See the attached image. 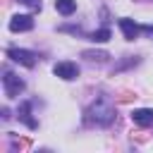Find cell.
I'll return each mask as SVG.
<instances>
[{"label":"cell","instance_id":"6da1fadb","mask_svg":"<svg viewBox=\"0 0 153 153\" xmlns=\"http://www.w3.org/2000/svg\"><path fill=\"white\" fill-rule=\"evenodd\" d=\"M88 122H93V124H98V127H108V124H112L115 122V108H112V103L108 100V98H98L91 108H88Z\"/></svg>","mask_w":153,"mask_h":153},{"label":"cell","instance_id":"277c9868","mask_svg":"<svg viewBox=\"0 0 153 153\" xmlns=\"http://www.w3.org/2000/svg\"><path fill=\"white\" fill-rule=\"evenodd\" d=\"M53 72H55V76H60V79H65V81H72V79L79 76V67H76L74 62H57V65L53 67Z\"/></svg>","mask_w":153,"mask_h":153},{"label":"cell","instance_id":"30bf717a","mask_svg":"<svg viewBox=\"0 0 153 153\" xmlns=\"http://www.w3.org/2000/svg\"><path fill=\"white\" fill-rule=\"evenodd\" d=\"M84 57H86L88 62H105L110 55H108L105 50H84Z\"/></svg>","mask_w":153,"mask_h":153},{"label":"cell","instance_id":"52a82bcc","mask_svg":"<svg viewBox=\"0 0 153 153\" xmlns=\"http://www.w3.org/2000/svg\"><path fill=\"white\" fill-rule=\"evenodd\" d=\"M131 120H134L139 127H151V124H153V110H148V108H139V110L131 112Z\"/></svg>","mask_w":153,"mask_h":153},{"label":"cell","instance_id":"7a4b0ae2","mask_svg":"<svg viewBox=\"0 0 153 153\" xmlns=\"http://www.w3.org/2000/svg\"><path fill=\"white\" fill-rule=\"evenodd\" d=\"M2 86H5V96H7V98H17V96L24 91V81H22L17 74H12V72H5Z\"/></svg>","mask_w":153,"mask_h":153},{"label":"cell","instance_id":"3957f363","mask_svg":"<svg viewBox=\"0 0 153 153\" xmlns=\"http://www.w3.org/2000/svg\"><path fill=\"white\" fill-rule=\"evenodd\" d=\"M7 57H12L14 62H19V65H24V67H33L36 60H38L36 53L24 50V48H10V50H7Z\"/></svg>","mask_w":153,"mask_h":153},{"label":"cell","instance_id":"7c38bea8","mask_svg":"<svg viewBox=\"0 0 153 153\" xmlns=\"http://www.w3.org/2000/svg\"><path fill=\"white\" fill-rule=\"evenodd\" d=\"M19 2H24V5H29L31 10H41V0H19Z\"/></svg>","mask_w":153,"mask_h":153},{"label":"cell","instance_id":"ba28073f","mask_svg":"<svg viewBox=\"0 0 153 153\" xmlns=\"http://www.w3.org/2000/svg\"><path fill=\"white\" fill-rule=\"evenodd\" d=\"M19 120H22L29 129H36V127H38V122L31 117V103H22V108H19Z\"/></svg>","mask_w":153,"mask_h":153},{"label":"cell","instance_id":"4fadbf2b","mask_svg":"<svg viewBox=\"0 0 153 153\" xmlns=\"http://www.w3.org/2000/svg\"><path fill=\"white\" fill-rule=\"evenodd\" d=\"M141 31H146L148 36H153V24H146V26H141Z\"/></svg>","mask_w":153,"mask_h":153},{"label":"cell","instance_id":"9c48e42d","mask_svg":"<svg viewBox=\"0 0 153 153\" xmlns=\"http://www.w3.org/2000/svg\"><path fill=\"white\" fill-rule=\"evenodd\" d=\"M55 10H57L60 14H65V17H69V14L76 10V2H74V0H55Z\"/></svg>","mask_w":153,"mask_h":153},{"label":"cell","instance_id":"5b68a950","mask_svg":"<svg viewBox=\"0 0 153 153\" xmlns=\"http://www.w3.org/2000/svg\"><path fill=\"white\" fill-rule=\"evenodd\" d=\"M10 29L12 31H31L33 29V19L29 14H14L10 19Z\"/></svg>","mask_w":153,"mask_h":153},{"label":"cell","instance_id":"8992f818","mask_svg":"<svg viewBox=\"0 0 153 153\" xmlns=\"http://www.w3.org/2000/svg\"><path fill=\"white\" fill-rule=\"evenodd\" d=\"M120 29H122V33H124L127 41H134L139 36V31H141V26L134 19H120Z\"/></svg>","mask_w":153,"mask_h":153},{"label":"cell","instance_id":"8fae6325","mask_svg":"<svg viewBox=\"0 0 153 153\" xmlns=\"http://www.w3.org/2000/svg\"><path fill=\"white\" fill-rule=\"evenodd\" d=\"M88 41H93V43H105V41H110V29H100V31H93V33L88 36Z\"/></svg>","mask_w":153,"mask_h":153}]
</instances>
